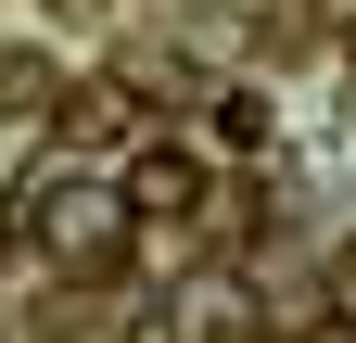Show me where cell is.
Segmentation results:
<instances>
[{
    "instance_id": "3",
    "label": "cell",
    "mask_w": 356,
    "mask_h": 343,
    "mask_svg": "<svg viewBox=\"0 0 356 343\" xmlns=\"http://www.w3.org/2000/svg\"><path fill=\"white\" fill-rule=\"evenodd\" d=\"M229 331H242V292H229V280H204V292H191V331H178V343H229Z\"/></svg>"
},
{
    "instance_id": "4",
    "label": "cell",
    "mask_w": 356,
    "mask_h": 343,
    "mask_svg": "<svg viewBox=\"0 0 356 343\" xmlns=\"http://www.w3.org/2000/svg\"><path fill=\"white\" fill-rule=\"evenodd\" d=\"M216 140L254 153V140H267V102H254V90H229V102H216Z\"/></svg>"
},
{
    "instance_id": "5",
    "label": "cell",
    "mask_w": 356,
    "mask_h": 343,
    "mask_svg": "<svg viewBox=\"0 0 356 343\" xmlns=\"http://www.w3.org/2000/svg\"><path fill=\"white\" fill-rule=\"evenodd\" d=\"M318 343H356V318H343V331H318Z\"/></svg>"
},
{
    "instance_id": "1",
    "label": "cell",
    "mask_w": 356,
    "mask_h": 343,
    "mask_svg": "<svg viewBox=\"0 0 356 343\" xmlns=\"http://www.w3.org/2000/svg\"><path fill=\"white\" fill-rule=\"evenodd\" d=\"M38 254H64V267H102V254L127 242V203L102 191V178H38Z\"/></svg>"
},
{
    "instance_id": "2",
    "label": "cell",
    "mask_w": 356,
    "mask_h": 343,
    "mask_svg": "<svg viewBox=\"0 0 356 343\" xmlns=\"http://www.w3.org/2000/svg\"><path fill=\"white\" fill-rule=\"evenodd\" d=\"M191 203H204V165L191 153H140L127 165V217H191Z\"/></svg>"
}]
</instances>
